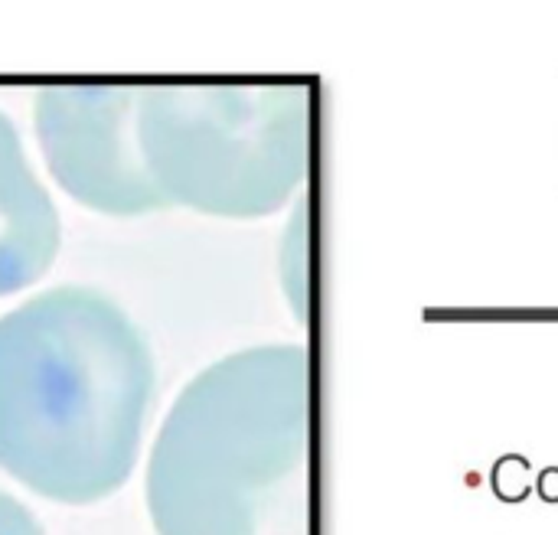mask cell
<instances>
[{"label": "cell", "instance_id": "6da1fadb", "mask_svg": "<svg viewBox=\"0 0 558 535\" xmlns=\"http://www.w3.org/2000/svg\"><path fill=\"white\" fill-rule=\"evenodd\" d=\"M157 362L118 300L66 284L0 317V470L62 506L128 483Z\"/></svg>", "mask_w": 558, "mask_h": 535}, {"label": "cell", "instance_id": "7a4b0ae2", "mask_svg": "<svg viewBox=\"0 0 558 535\" xmlns=\"http://www.w3.org/2000/svg\"><path fill=\"white\" fill-rule=\"evenodd\" d=\"M307 369L291 346L209 362L174 398L147 460L157 535H265L268 503L304 441Z\"/></svg>", "mask_w": 558, "mask_h": 535}, {"label": "cell", "instance_id": "3957f363", "mask_svg": "<svg viewBox=\"0 0 558 535\" xmlns=\"http://www.w3.org/2000/svg\"><path fill=\"white\" fill-rule=\"evenodd\" d=\"M138 131L167 209L255 219L304 173V101L278 85H144Z\"/></svg>", "mask_w": 558, "mask_h": 535}, {"label": "cell", "instance_id": "277c9868", "mask_svg": "<svg viewBox=\"0 0 558 535\" xmlns=\"http://www.w3.org/2000/svg\"><path fill=\"white\" fill-rule=\"evenodd\" d=\"M144 85H47L37 92L33 128L53 180L101 215L167 209L141 151Z\"/></svg>", "mask_w": 558, "mask_h": 535}, {"label": "cell", "instance_id": "5b68a950", "mask_svg": "<svg viewBox=\"0 0 558 535\" xmlns=\"http://www.w3.org/2000/svg\"><path fill=\"white\" fill-rule=\"evenodd\" d=\"M59 242L62 226L53 196L33 170L16 124L0 111V298L47 275Z\"/></svg>", "mask_w": 558, "mask_h": 535}, {"label": "cell", "instance_id": "8992f818", "mask_svg": "<svg viewBox=\"0 0 558 535\" xmlns=\"http://www.w3.org/2000/svg\"><path fill=\"white\" fill-rule=\"evenodd\" d=\"M0 535H47L39 519L7 489H0Z\"/></svg>", "mask_w": 558, "mask_h": 535}, {"label": "cell", "instance_id": "52a82bcc", "mask_svg": "<svg viewBox=\"0 0 558 535\" xmlns=\"http://www.w3.org/2000/svg\"><path fill=\"white\" fill-rule=\"evenodd\" d=\"M539 489H542V499L555 503V499H558V470H545V474H542V483H539Z\"/></svg>", "mask_w": 558, "mask_h": 535}]
</instances>
